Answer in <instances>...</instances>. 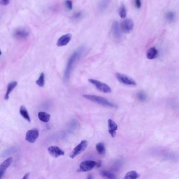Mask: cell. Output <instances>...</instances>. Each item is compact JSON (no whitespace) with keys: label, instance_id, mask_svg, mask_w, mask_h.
Segmentation results:
<instances>
[{"label":"cell","instance_id":"obj_24","mask_svg":"<svg viewBox=\"0 0 179 179\" xmlns=\"http://www.w3.org/2000/svg\"><path fill=\"white\" fill-rule=\"evenodd\" d=\"M109 3V0H100L99 3V8L101 11H104L106 9V8L108 7Z\"/></svg>","mask_w":179,"mask_h":179},{"label":"cell","instance_id":"obj_10","mask_svg":"<svg viewBox=\"0 0 179 179\" xmlns=\"http://www.w3.org/2000/svg\"><path fill=\"white\" fill-rule=\"evenodd\" d=\"M13 161V159L12 157H9L7 158L0 165V179H2L4 176L6 170L10 165L12 164Z\"/></svg>","mask_w":179,"mask_h":179},{"label":"cell","instance_id":"obj_27","mask_svg":"<svg viewBox=\"0 0 179 179\" xmlns=\"http://www.w3.org/2000/svg\"><path fill=\"white\" fill-rule=\"evenodd\" d=\"M65 4L66 6V8L68 9L69 10H71L73 9V2L71 0H66Z\"/></svg>","mask_w":179,"mask_h":179},{"label":"cell","instance_id":"obj_26","mask_svg":"<svg viewBox=\"0 0 179 179\" xmlns=\"http://www.w3.org/2000/svg\"><path fill=\"white\" fill-rule=\"evenodd\" d=\"M137 98L140 101L144 102L146 101L147 99V96L146 94L143 92H140L137 94Z\"/></svg>","mask_w":179,"mask_h":179},{"label":"cell","instance_id":"obj_2","mask_svg":"<svg viewBox=\"0 0 179 179\" xmlns=\"http://www.w3.org/2000/svg\"><path fill=\"white\" fill-rule=\"evenodd\" d=\"M83 97H84L86 99L89 100L90 101L94 102L97 104L101 105L102 106L105 107H108L111 108H115L117 106L115 104H113L110 101H109L107 99L105 98L102 97L98 96L95 95H84Z\"/></svg>","mask_w":179,"mask_h":179},{"label":"cell","instance_id":"obj_4","mask_svg":"<svg viewBox=\"0 0 179 179\" xmlns=\"http://www.w3.org/2000/svg\"><path fill=\"white\" fill-rule=\"evenodd\" d=\"M97 162L93 160H86L80 163L77 171L78 172H84L90 171L96 167Z\"/></svg>","mask_w":179,"mask_h":179},{"label":"cell","instance_id":"obj_18","mask_svg":"<svg viewBox=\"0 0 179 179\" xmlns=\"http://www.w3.org/2000/svg\"><path fill=\"white\" fill-rule=\"evenodd\" d=\"M19 113L22 115L23 118L26 119L28 122H31V118L28 114V111L27 110L26 108L23 106H21L19 109Z\"/></svg>","mask_w":179,"mask_h":179},{"label":"cell","instance_id":"obj_6","mask_svg":"<svg viewBox=\"0 0 179 179\" xmlns=\"http://www.w3.org/2000/svg\"><path fill=\"white\" fill-rule=\"evenodd\" d=\"M115 76L120 83L127 86H134L136 85V82L134 79L130 77L129 76L125 74L121 73H116Z\"/></svg>","mask_w":179,"mask_h":179},{"label":"cell","instance_id":"obj_1","mask_svg":"<svg viewBox=\"0 0 179 179\" xmlns=\"http://www.w3.org/2000/svg\"><path fill=\"white\" fill-rule=\"evenodd\" d=\"M84 51L85 47H84V46L79 47L69 57L66 65V69L64 73V77L65 79H68L70 77L71 72L74 67L75 65L78 61V60L80 59Z\"/></svg>","mask_w":179,"mask_h":179},{"label":"cell","instance_id":"obj_20","mask_svg":"<svg viewBox=\"0 0 179 179\" xmlns=\"http://www.w3.org/2000/svg\"><path fill=\"white\" fill-rule=\"evenodd\" d=\"M100 175L102 177L107 179H115L116 177L115 175L112 172L106 171V170H102L101 172H100Z\"/></svg>","mask_w":179,"mask_h":179},{"label":"cell","instance_id":"obj_16","mask_svg":"<svg viewBox=\"0 0 179 179\" xmlns=\"http://www.w3.org/2000/svg\"><path fill=\"white\" fill-rule=\"evenodd\" d=\"M38 118L41 121L44 123H47L50 121L51 115L44 111H40L38 113Z\"/></svg>","mask_w":179,"mask_h":179},{"label":"cell","instance_id":"obj_3","mask_svg":"<svg viewBox=\"0 0 179 179\" xmlns=\"http://www.w3.org/2000/svg\"><path fill=\"white\" fill-rule=\"evenodd\" d=\"M88 81L96 88L97 90H98L100 92L105 94H109L112 92V90L109 87V86L101 82H100L99 80L94 79H90Z\"/></svg>","mask_w":179,"mask_h":179},{"label":"cell","instance_id":"obj_7","mask_svg":"<svg viewBox=\"0 0 179 179\" xmlns=\"http://www.w3.org/2000/svg\"><path fill=\"white\" fill-rule=\"evenodd\" d=\"M39 137V131L37 129L29 130L26 134L25 139L29 143L33 144Z\"/></svg>","mask_w":179,"mask_h":179},{"label":"cell","instance_id":"obj_33","mask_svg":"<svg viewBox=\"0 0 179 179\" xmlns=\"http://www.w3.org/2000/svg\"><path fill=\"white\" fill-rule=\"evenodd\" d=\"M87 178L88 179H92V177L91 175H90V176L88 177Z\"/></svg>","mask_w":179,"mask_h":179},{"label":"cell","instance_id":"obj_23","mask_svg":"<svg viewBox=\"0 0 179 179\" xmlns=\"http://www.w3.org/2000/svg\"><path fill=\"white\" fill-rule=\"evenodd\" d=\"M165 18L169 22H173L175 21V14L172 11L167 12L165 14Z\"/></svg>","mask_w":179,"mask_h":179},{"label":"cell","instance_id":"obj_30","mask_svg":"<svg viewBox=\"0 0 179 179\" xmlns=\"http://www.w3.org/2000/svg\"><path fill=\"white\" fill-rule=\"evenodd\" d=\"M80 16H81V13L80 12H78V13H76L74 14V17H75V18H78V17H80Z\"/></svg>","mask_w":179,"mask_h":179},{"label":"cell","instance_id":"obj_22","mask_svg":"<svg viewBox=\"0 0 179 179\" xmlns=\"http://www.w3.org/2000/svg\"><path fill=\"white\" fill-rule=\"evenodd\" d=\"M96 148L97 152L100 154H103L106 152V148L105 147V144L102 142H100V143L97 144Z\"/></svg>","mask_w":179,"mask_h":179},{"label":"cell","instance_id":"obj_15","mask_svg":"<svg viewBox=\"0 0 179 179\" xmlns=\"http://www.w3.org/2000/svg\"><path fill=\"white\" fill-rule=\"evenodd\" d=\"M17 85V82L16 81H13L12 82H10L7 85V90H6V94H5L4 97L5 100H7L9 99V96L10 93L13 90H14L15 88L16 87Z\"/></svg>","mask_w":179,"mask_h":179},{"label":"cell","instance_id":"obj_25","mask_svg":"<svg viewBox=\"0 0 179 179\" xmlns=\"http://www.w3.org/2000/svg\"><path fill=\"white\" fill-rule=\"evenodd\" d=\"M119 14L120 17L121 18H123V19L125 18L126 17L127 11H126V7H125L124 5H121V6L119 8Z\"/></svg>","mask_w":179,"mask_h":179},{"label":"cell","instance_id":"obj_31","mask_svg":"<svg viewBox=\"0 0 179 179\" xmlns=\"http://www.w3.org/2000/svg\"><path fill=\"white\" fill-rule=\"evenodd\" d=\"M29 175H30V173H26V175L24 176L23 179H28Z\"/></svg>","mask_w":179,"mask_h":179},{"label":"cell","instance_id":"obj_21","mask_svg":"<svg viewBox=\"0 0 179 179\" xmlns=\"http://www.w3.org/2000/svg\"><path fill=\"white\" fill-rule=\"evenodd\" d=\"M36 85H38L39 87H42L44 86L45 84V75L44 74L42 73L40 74L39 78L36 81Z\"/></svg>","mask_w":179,"mask_h":179},{"label":"cell","instance_id":"obj_9","mask_svg":"<svg viewBox=\"0 0 179 179\" xmlns=\"http://www.w3.org/2000/svg\"><path fill=\"white\" fill-rule=\"evenodd\" d=\"M47 151L50 153V155H51L54 158H58L61 156H64L65 154V152L56 146L49 147L47 148Z\"/></svg>","mask_w":179,"mask_h":179},{"label":"cell","instance_id":"obj_32","mask_svg":"<svg viewBox=\"0 0 179 179\" xmlns=\"http://www.w3.org/2000/svg\"><path fill=\"white\" fill-rule=\"evenodd\" d=\"M101 165V162L100 161V162H97V166L98 167H100Z\"/></svg>","mask_w":179,"mask_h":179},{"label":"cell","instance_id":"obj_28","mask_svg":"<svg viewBox=\"0 0 179 179\" xmlns=\"http://www.w3.org/2000/svg\"><path fill=\"white\" fill-rule=\"evenodd\" d=\"M134 5L137 9H140L141 7V0H134Z\"/></svg>","mask_w":179,"mask_h":179},{"label":"cell","instance_id":"obj_11","mask_svg":"<svg viewBox=\"0 0 179 179\" xmlns=\"http://www.w3.org/2000/svg\"><path fill=\"white\" fill-rule=\"evenodd\" d=\"M72 36L71 34H67L61 36V38H59V39L57 42V46L59 47H62L67 45L69 42L71 41V39Z\"/></svg>","mask_w":179,"mask_h":179},{"label":"cell","instance_id":"obj_12","mask_svg":"<svg viewBox=\"0 0 179 179\" xmlns=\"http://www.w3.org/2000/svg\"><path fill=\"white\" fill-rule=\"evenodd\" d=\"M108 132L111 136L114 138L116 135V131L118 129V126L113 120L109 119L108 121Z\"/></svg>","mask_w":179,"mask_h":179},{"label":"cell","instance_id":"obj_17","mask_svg":"<svg viewBox=\"0 0 179 179\" xmlns=\"http://www.w3.org/2000/svg\"><path fill=\"white\" fill-rule=\"evenodd\" d=\"M158 52L157 50L154 47L150 48L147 53V57L149 59H153L158 56Z\"/></svg>","mask_w":179,"mask_h":179},{"label":"cell","instance_id":"obj_19","mask_svg":"<svg viewBox=\"0 0 179 179\" xmlns=\"http://www.w3.org/2000/svg\"><path fill=\"white\" fill-rule=\"evenodd\" d=\"M140 175L135 171H131L128 172L123 178L125 179H136L139 178Z\"/></svg>","mask_w":179,"mask_h":179},{"label":"cell","instance_id":"obj_14","mask_svg":"<svg viewBox=\"0 0 179 179\" xmlns=\"http://www.w3.org/2000/svg\"><path fill=\"white\" fill-rule=\"evenodd\" d=\"M29 35L28 31L25 28H21L17 29L14 32L15 38L17 39H24L26 38Z\"/></svg>","mask_w":179,"mask_h":179},{"label":"cell","instance_id":"obj_29","mask_svg":"<svg viewBox=\"0 0 179 179\" xmlns=\"http://www.w3.org/2000/svg\"><path fill=\"white\" fill-rule=\"evenodd\" d=\"M1 4L3 5H7L9 3V0H1Z\"/></svg>","mask_w":179,"mask_h":179},{"label":"cell","instance_id":"obj_13","mask_svg":"<svg viewBox=\"0 0 179 179\" xmlns=\"http://www.w3.org/2000/svg\"><path fill=\"white\" fill-rule=\"evenodd\" d=\"M112 31L113 34V37L115 39L119 40L121 37V31H120L119 24L117 21L113 22L112 26Z\"/></svg>","mask_w":179,"mask_h":179},{"label":"cell","instance_id":"obj_8","mask_svg":"<svg viewBox=\"0 0 179 179\" xmlns=\"http://www.w3.org/2000/svg\"><path fill=\"white\" fill-rule=\"evenodd\" d=\"M134 27V24L131 19H126L122 22L120 25L121 30L123 32L128 34L129 33L133 30Z\"/></svg>","mask_w":179,"mask_h":179},{"label":"cell","instance_id":"obj_5","mask_svg":"<svg viewBox=\"0 0 179 179\" xmlns=\"http://www.w3.org/2000/svg\"><path fill=\"white\" fill-rule=\"evenodd\" d=\"M87 147V141L86 140H83L78 144L77 146L74 149L73 151L71 152L70 154V158L71 159H74L76 157L80 154L82 152L85 151V149Z\"/></svg>","mask_w":179,"mask_h":179}]
</instances>
